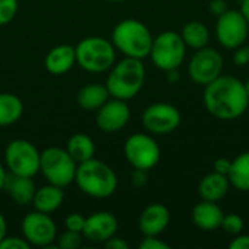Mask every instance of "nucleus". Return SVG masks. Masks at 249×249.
I'll return each mask as SVG.
<instances>
[{"label":"nucleus","mask_w":249,"mask_h":249,"mask_svg":"<svg viewBox=\"0 0 249 249\" xmlns=\"http://www.w3.org/2000/svg\"><path fill=\"white\" fill-rule=\"evenodd\" d=\"M203 102L210 115L222 121H232L242 117L249 107L245 82L235 76L222 74L204 86Z\"/></svg>","instance_id":"f257e3e1"},{"label":"nucleus","mask_w":249,"mask_h":249,"mask_svg":"<svg viewBox=\"0 0 249 249\" xmlns=\"http://www.w3.org/2000/svg\"><path fill=\"white\" fill-rule=\"evenodd\" d=\"M74 182L89 197L108 198L118 187V178L114 169L95 158L77 165Z\"/></svg>","instance_id":"f03ea898"},{"label":"nucleus","mask_w":249,"mask_h":249,"mask_svg":"<svg viewBox=\"0 0 249 249\" xmlns=\"http://www.w3.org/2000/svg\"><path fill=\"white\" fill-rule=\"evenodd\" d=\"M144 80L146 67L143 60L125 57L111 67L105 85L112 98L130 101L142 90Z\"/></svg>","instance_id":"7ed1b4c3"},{"label":"nucleus","mask_w":249,"mask_h":249,"mask_svg":"<svg viewBox=\"0 0 249 249\" xmlns=\"http://www.w3.org/2000/svg\"><path fill=\"white\" fill-rule=\"evenodd\" d=\"M111 42L115 50L121 51L125 57L143 60L150 54L153 35L143 22L137 19H124L114 26Z\"/></svg>","instance_id":"20e7f679"},{"label":"nucleus","mask_w":249,"mask_h":249,"mask_svg":"<svg viewBox=\"0 0 249 249\" xmlns=\"http://www.w3.org/2000/svg\"><path fill=\"white\" fill-rule=\"evenodd\" d=\"M115 47L102 36H88L76 45V64L90 73H104L115 64Z\"/></svg>","instance_id":"39448f33"},{"label":"nucleus","mask_w":249,"mask_h":249,"mask_svg":"<svg viewBox=\"0 0 249 249\" xmlns=\"http://www.w3.org/2000/svg\"><path fill=\"white\" fill-rule=\"evenodd\" d=\"M155 67L162 71H169L179 69L187 57V45L181 34L175 31L160 32L158 36H153L150 54H149Z\"/></svg>","instance_id":"423d86ee"},{"label":"nucleus","mask_w":249,"mask_h":249,"mask_svg":"<svg viewBox=\"0 0 249 249\" xmlns=\"http://www.w3.org/2000/svg\"><path fill=\"white\" fill-rule=\"evenodd\" d=\"M77 162L69 155L66 149L48 147L41 153L39 172L50 184L57 187H67L74 181Z\"/></svg>","instance_id":"0eeeda50"},{"label":"nucleus","mask_w":249,"mask_h":249,"mask_svg":"<svg viewBox=\"0 0 249 249\" xmlns=\"http://www.w3.org/2000/svg\"><path fill=\"white\" fill-rule=\"evenodd\" d=\"M4 162L10 174L34 178L39 172L41 153L28 140H12L4 149Z\"/></svg>","instance_id":"6e6552de"},{"label":"nucleus","mask_w":249,"mask_h":249,"mask_svg":"<svg viewBox=\"0 0 249 249\" xmlns=\"http://www.w3.org/2000/svg\"><path fill=\"white\" fill-rule=\"evenodd\" d=\"M223 55L217 50L207 45L204 48L196 50L188 61L187 73L194 83L206 86L223 74Z\"/></svg>","instance_id":"1a4fd4ad"},{"label":"nucleus","mask_w":249,"mask_h":249,"mask_svg":"<svg viewBox=\"0 0 249 249\" xmlns=\"http://www.w3.org/2000/svg\"><path fill=\"white\" fill-rule=\"evenodd\" d=\"M124 156L134 169L150 171L160 160V147L150 134L136 133L125 140Z\"/></svg>","instance_id":"9d476101"},{"label":"nucleus","mask_w":249,"mask_h":249,"mask_svg":"<svg viewBox=\"0 0 249 249\" xmlns=\"http://www.w3.org/2000/svg\"><path fill=\"white\" fill-rule=\"evenodd\" d=\"M216 38L226 50H235L247 42L249 22L241 10L228 9L216 20Z\"/></svg>","instance_id":"9b49d317"},{"label":"nucleus","mask_w":249,"mask_h":249,"mask_svg":"<svg viewBox=\"0 0 249 249\" xmlns=\"http://www.w3.org/2000/svg\"><path fill=\"white\" fill-rule=\"evenodd\" d=\"M182 121L179 109L168 102H156L149 105L142 115V124L150 134L166 136L175 131Z\"/></svg>","instance_id":"f8f14e48"},{"label":"nucleus","mask_w":249,"mask_h":249,"mask_svg":"<svg viewBox=\"0 0 249 249\" xmlns=\"http://www.w3.org/2000/svg\"><path fill=\"white\" fill-rule=\"evenodd\" d=\"M20 226L23 238L31 244V247L53 248V242L57 238V226L47 213L38 210L28 213Z\"/></svg>","instance_id":"ddd939ff"},{"label":"nucleus","mask_w":249,"mask_h":249,"mask_svg":"<svg viewBox=\"0 0 249 249\" xmlns=\"http://www.w3.org/2000/svg\"><path fill=\"white\" fill-rule=\"evenodd\" d=\"M131 117L130 107L127 101L123 99H108L96 114V125L104 133H117L123 130Z\"/></svg>","instance_id":"4468645a"},{"label":"nucleus","mask_w":249,"mask_h":249,"mask_svg":"<svg viewBox=\"0 0 249 249\" xmlns=\"http://www.w3.org/2000/svg\"><path fill=\"white\" fill-rule=\"evenodd\" d=\"M118 231V220L109 212H96L86 217L82 235L90 242H105L115 236Z\"/></svg>","instance_id":"2eb2a0df"},{"label":"nucleus","mask_w":249,"mask_h":249,"mask_svg":"<svg viewBox=\"0 0 249 249\" xmlns=\"http://www.w3.org/2000/svg\"><path fill=\"white\" fill-rule=\"evenodd\" d=\"M171 222V212L165 204H149L139 217V229L144 236H159Z\"/></svg>","instance_id":"dca6fc26"},{"label":"nucleus","mask_w":249,"mask_h":249,"mask_svg":"<svg viewBox=\"0 0 249 249\" xmlns=\"http://www.w3.org/2000/svg\"><path fill=\"white\" fill-rule=\"evenodd\" d=\"M223 217L225 213L222 207L217 203L207 200H201L200 203H197L191 212L193 223L204 232H213L220 229Z\"/></svg>","instance_id":"f3484780"},{"label":"nucleus","mask_w":249,"mask_h":249,"mask_svg":"<svg viewBox=\"0 0 249 249\" xmlns=\"http://www.w3.org/2000/svg\"><path fill=\"white\" fill-rule=\"evenodd\" d=\"M3 190H6L7 196L16 203L18 206H28L32 204L35 196V184L31 177H22L15 174H7L4 179Z\"/></svg>","instance_id":"a211bd4d"},{"label":"nucleus","mask_w":249,"mask_h":249,"mask_svg":"<svg viewBox=\"0 0 249 249\" xmlns=\"http://www.w3.org/2000/svg\"><path fill=\"white\" fill-rule=\"evenodd\" d=\"M76 64V47L61 44L51 48L45 57V69L51 74H64Z\"/></svg>","instance_id":"6ab92c4d"},{"label":"nucleus","mask_w":249,"mask_h":249,"mask_svg":"<svg viewBox=\"0 0 249 249\" xmlns=\"http://www.w3.org/2000/svg\"><path fill=\"white\" fill-rule=\"evenodd\" d=\"M231 187L232 185L228 175H222L213 171L201 178L198 184V196L201 197V200L217 203L228 196Z\"/></svg>","instance_id":"aec40b11"},{"label":"nucleus","mask_w":249,"mask_h":249,"mask_svg":"<svg viewBox=\"0 0 249 249\" xmlns=\"http://www.w3.org/2000/svg\"><path fill=\"white\" fill-rule=\"evenodd\" d=\"M63 200H64L63 188L57 187L54 184H48L35 191L32 204H34L35 210L50 214L61 207Z\"/></svg>","instance_id":"412c9836"},{"label":"nucleus","mask_w":249,"mask_h":249,"mask_svg":"<svg viewBox=\"0 0 249 249\" xmlns=\"http://www.w3.org/2000/svg\"><path fill=\"white\" fill-rule=\"evenodd\" d=\"M109 90L107 85L101 83H89L85 85L77 92V105L85 111H98L108 99H109Z\"/></svg>","instance_id":"4be33fe9"},{"label":"nucleus","mask_w":249,"mask_h":249,"mask_svg":"<svg viewBox=\"0 0 249 249\" xmlns=\"http://www.w3.org/2000/svg\"><path fill=\"white\" fill-rule=\"evenodd\" d=\"M181 36L187 45V48L200 50L209 45L210 42V31L206 23L200 20H190L182 26Z\"/></svg>","instance_id":"5701e85b"},{"label":"nucleus","mask_w":249,"mask_h":249,"mask_svg":"<svg viewBox=\"0 0 249 249\" xmlns=\"http://www.w3.org/2000/svg\"><path fill=\"white\" fill-rule=\"evenodd\" d=\"M66 150L77 163H82V162H86V160L95 158L96 147H95L93 140L88 134L76 133L69 139Z\"/></svg>","instance_id":"b1692460"},{"label":"nucleus","mask_w":249,"mask_h":249,"mask_svg":"<svg viewBox=\"0 0 249 249\" xmlns=\"http://www.w3.org/2000/svg\"><path fill=\"white\" fill-rule=\"evenodd\" d=\"M231 185L242 193L249 191V152L238 155L231 165V171L228 174Z\"/></svg>","instance_id":"393cba45"},{"label":"nucleus","mask_w":249,"mask_h":249,"mask_svg":"<svg viewBox=\"0 0 249 249\" xmlns=\"http://www.w3.org/2000/svg\"><path fill=\"white\" fill-rule=\"evenodd\" d=\"M23 114L20 98L13 93H0V127H7L19 121Z\"/></svg>","instance_id":"a878e982"},{"label":"nucleus","mask_w":249,"mask_h":249,"mask_svg":"<svg viewBox=\"0 0 249 249\" xmlns=\"http://www.w3.org/2000/svg\"><path fill=\"white\" fill-rule=\"evenodd\" d=\"M244 226H245L244 219H242L239 214H236V213H229V214H225V217H223V220H222L220 229H223L226 233L235 236V235L242 233Z\"/></svg>","instance_id":"bb28decb"},{"label":"nucleus","mask_w":249,"mask_h":249,"mask_svg":"<svg viewBox=\"0 0 249 249\" xmlns=\"http://www.w3.org/2000/svg\"><path fill=\"white\" fill-rule=\"evenodd\" d=\"M83 238L80 232H73V231H66L64 233L60 235L57 247L60 249H77L82 247Z\"/></svg>","instance_id":"cd10ccee"},{"label":"nucleus","mask_w":249,"mask_h":249,"mask_svg":"<svg viewBox=\"0 0 249 249\" xmlns=\"http://www.w3.org/2000/svg\"><path fill=\"white\" fill-rule=\"evenodd\" d=\"M18 0H0V26L13 20L18 13Z\"/></svg>","instance_id":"c85d7f7f"},{"label":"nucleus","mask_w":249,"mask_h":249,"mask_svg":"<svg viewBox=\"0 0 249 249\" xmlns=\"http://www.w3.org/2000/svg\"><path fill=\"white\" fill-rule=\"evenodd\" d=\"M31 244L25 238L19 236H4L0 242V249H29Z\"/></svg>","instance_id":"c756f323"},{"label":"nucleus","mask_w":249,"mask_h":249,"mask_svg":"<svg viewBox=\"0 0 249 249\" xmlns=\"http://www.w3.org/2000/svg\"><path fill=\"white\" fill-rule=\"evenodd\" d=\"M85 222H86V217H83L82 214L79 213H73V214H69L64 220V226L67 231H73V232H83V228H85Z\"/></svg>","instance_id":"7c9ffc66"},{"label":"nucleus","mask_w":249,"mask_h":249,"mask_svg":"<svg viewBox=\"0 0 249 249\" xmlns=\"http://www.w3.org/2000/svg\"><path fill=\"white\" fill-rule=\"evenodd\" d=\"M140 249H171V245L162 241L158 236H144V239L139 244Z\"/></svg>","instance_id":"2f4dec72"},{"label":"nucleus","mask_w":249,"mask_h":249,"mask_svg":"<svg viewBox=\"0 0 249 249\" xmlns=\"http://www.w3.org/2000/svg\"><path fill=\"white\" fill-rule=\"evenodd\" d=\"M233 64L235 66H239V67H244L249 64V45L247 44H242L241 47L235 48L233 50Z\"/></svg>","instance_id":"473e14b6"},{"label":"nucleus","mask_w":249,"mask_h":249,"mask_svg":"<svg viewBox=\"0 0 249 249\" xmlns=\"http://www.w3.org/2000/svg\"><path fill=\"white\" fill-rule=\"evenodd\" d=\"M228 1L226 0H210L209 3V10L213 16H220L228 10Z\"/></svg>","instance_id":"72a5a7b5"},{"label":"nucleus","mask_w":249,"mask_h":249,"mask_svg":"<svg viewBox=\"0 0 249 249\" xmlns=\"http://www.w3.org/2000/svg\"><path fill=\"white\" fill-rule=\"evenodd\" d=\"M231 165H232V160L231 159H228V158H219L213 163V171L217 172V174H222V175H228L229 171H231Z\"/></svg>","instance_id":"f704fd0d"},{"label":"nucleus","mask_w":249,"mask_h":249,"mask_svg":"<svg viewBox=\"0 0 249 249\" xmlns=\"http://www.w3.org/2000/svg\"><path fill=\"white\" fill-rule=\"evenodd\" d=\"M131 184L137 188H142L147 184V171L144 169H134L131 174Z\"/></svg>","instance_id":"c9c22d12"},{"label":"nucleus","mask_w":249,"mask_h":249,"mask_svg":"<svg viewBox=\"0 0 249 249\" xmlns=\"http://www.w3.org/2000/svg\"><path fill=\"white\" fill-rule=\"evenodd\" d=\"M231 249H249V235H235V238L229 244Z\"/></svg>","instance_id":"e433bc0d"},{"label":"nucleus","mask_w":249,"mask_h":249,"mask_svg":"<svg viewBox=\"0 0 249 249\" xmlns=\"http://www.w3.org/2000/svg\"><path fill=\"white\" fill-rule=\"evenodd\" d=\"M104 244H105V248L108 249H128V244H127L124 239L117 238V236L109 238V239L105 241Z\"/></svg>","instance_id":"4c0bfd02"},{"label":"nucleus","mask_w":249,"mask_h":249,"mask_svg":"<svg viewBox=\"0 0 249 249\" xmlns=\"http://www.w3.org/2000/svg\"><path fill=\"white\" fill-rule=\"evenodd\" d=\"M165 73H166V80H168L169 83H177V82L181 79V76H179V73H178V69L169 70V71H165Z\"/></svg>","instance_id":"58836bf2"},{"label":"nucleus","mask_w":249,"mask_h":249,"mask_svg":"<svg viewBox=\"0 0 249 249\" xmlns=\"http://www.w3.org/2000/svg\"><path fill=\"white\" fill-rule=\"evenodd\" d=\"M6 235H7V223H6L4 216L0 213V242H1V239H3Z\"/></svg>","instance_id":"ea45409f"},{"label":"nucleus","mask_w":249,"mask_h":249,"mask_svg":"<svg viewBox=\"0 0 249 249\" xmlns=\"http://www.w3.org/2000/svg\"><path fill=\"white\" fill-rule=\"evenodd\" d=\"M242 13H244V16L247 18V20L249 22V0H244L242 3H241V9H239Z\"/></svg>","instance_id":"a19ab883"},{"label":"nucleus","mask_w":249,"mask_h":249,"mask_svg":"<svg viewBox=\"0 0 249 249\" xmlns=\"http://www.w3.org/2000/svg\"><path fill=\"white\" fill-rule=\"evenodd\" d=\"M6 175H7V172L4 171V168H3V165H1V162H0V190H3V185H4Z\"/></svg>","instance_id":"79ce46f5"},{"label":"nucleus","mask_w":249,"mask_h":249,"mask_svg":"<svg viewBox=\"0 0 249 249\" xmlns=\"http://www.w3.org/2000/svg\"><path fill=\"white\" fill-rule=\"evenodd\" d=\"M245 88H247V92H248V96H249V77H248V80L245 82Z\"/></svg>","instance_id":"37998d69"},{"label":"nucleus","mask_w":249,"mask_h":249,"mask_svg":"<svg viewBox=\"0 0 249 249\" xmlns=\"http://www.w3.org/2000/svg\"><path fill=\"white\" fill-rule=\"evenodd\" d=\"M109 1H123V0H109Z\"/></svg>","instance_id":"c03bdc74"}]
</instances>
